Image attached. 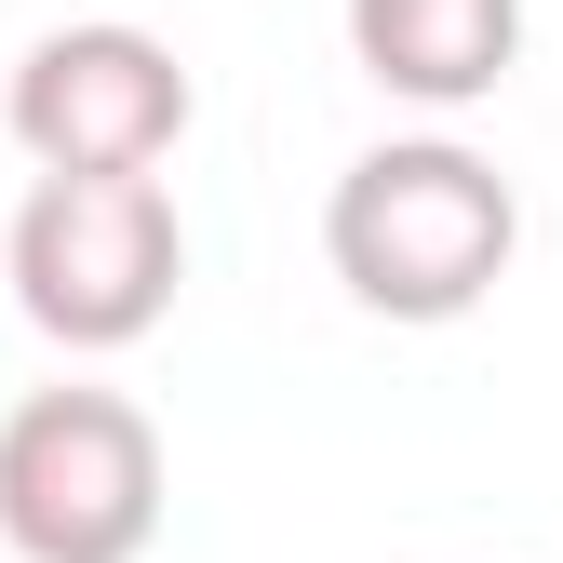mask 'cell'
Wrapping results in <instances>:
<instances>
[{
  "label": "cell",
  "instance_id": "4",
  "mask_svg": "<svg viewBox=\"0 0 563 563\" xmlns=\"http://www.w3.org/2000/svg\"><path fill=\"white\" fill-rule=\"evenodd\" d=\"M188 108H201V95H188L175 41L121 27V14L41 27V41L14 54V95H0V121H14V148H27L41 175H162L175 134H188Z\"/></svg>",
  "mask_w": 563,
  "mask_h": 563
},
{
  "label": "cell",
  "instance_id": "5",
  "mask_svg": "<svg viewBox=\"0 0 563 563\" xmlns=\"http://www.w3.org/2000/svg\"><path fill=\"white\" fill-rule=\"evenodd\" d=\"M349 54L402 108H483L523 67V0H349Z\"/></svg>",
  "mask_w": 563,
  "mask_h": 563
},
{
  "label": "cell",
  "instance_id": "3",
  "mask_svg": "<svg viewBox=\"0 0 563 563\" xmlns=\"http://www.w3.org/2000/svg\"><path fill=\"white\" fill-rule=\"evenodd\" d=\"M0 282H14L27 335L81 349V363L162 335V322H175V282H188L175 188H162V175H41V188L14 201Z\"/></svg>",
  "mask_w": 563,
  "mask_h": 563
},
{
  "label": "cell",
  "instance_id": "1",
  "mask_svg": "<svg viewBox=\"0 0 563 563\" xmlns=\"http://www.w3.org/2000/svg\"><path fill=\"white\" fill-rule=\"evenodd\" d=\"M322 255L376 322H470L523 255V201L456 134H389V148H363L335 175Z\"/></svg>",
  "mask_w": 563,
  "mask_h": 563
},
{
  "label": "cell",
  "instance_id": "2",
  "mask_svg": "<svg viewBox=\"0 0 563 563\" xmlns=\"http://www.w3.org/2000/svg\"><path fill=\"white\" fill-rule=\"evenodd\" d=\"M175 510L162 430L134 389H27L0 416V550L14 563H148Z\"/></svg>",
  "mask_w": 563,
  "mask_h": 563
}]
</instances>
